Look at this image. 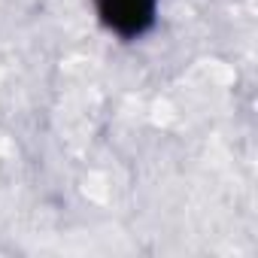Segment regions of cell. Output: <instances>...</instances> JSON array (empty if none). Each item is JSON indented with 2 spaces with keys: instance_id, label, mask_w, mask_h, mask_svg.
I'll return each mask as SVG.
<instances>
[{
  "instance_id": "6da1fadb",
  "label": "cell",
  "mask_w": 258,
  "mask_h": 258,
  "mask_svg": "<svg viewBox=\"0 0 258 258\" xmlns=\"http://www.w3.org/2000/svg\"><path fill=\"white\" fill-rule=\"evenodd\" d=\"M158 0H97V13L118 37H140L155 22Z\"/></svg>"
}]
</instances>
